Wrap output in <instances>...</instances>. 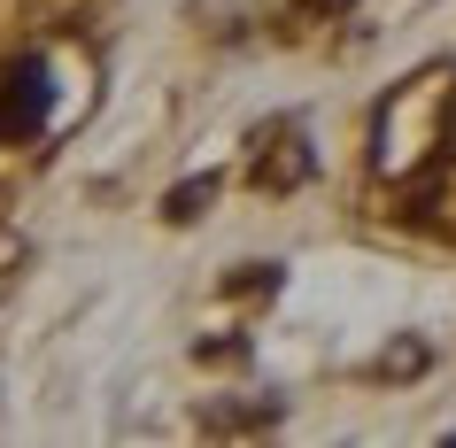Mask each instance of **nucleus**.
<instances>
[{
  "label": "nucleus",
  "mask_w": 456,
  "mask_h": 448,
  "mask_svg": "<svg viewBox=\"0 0 456 448\" xmlns=\"http://www.w3.org/2000/svg\"><path fill=\"white\" fill-rule=\"evenodd\" d=\"M54 109V70L39 54H16L0 62V140H31Z\"/></svg>",
  "instance_id": "f257e3e1"
},
{
  "label": "nucleus",
  "mask_w": 456,
  "mask_h": 448,
  "mask_svg": "<svg viewBox=\"0 0 456 448\" xmlns=\"http://www.w3.org/2000/svg\"><path fill=\"white\" fill-rule=\"evenodd\" d=\"M209 193H216V178H201V186H178V193H170V216H193V201H209Z\"/></svg>",
  "instance_id": "f03ea898"
}]
</instances>
